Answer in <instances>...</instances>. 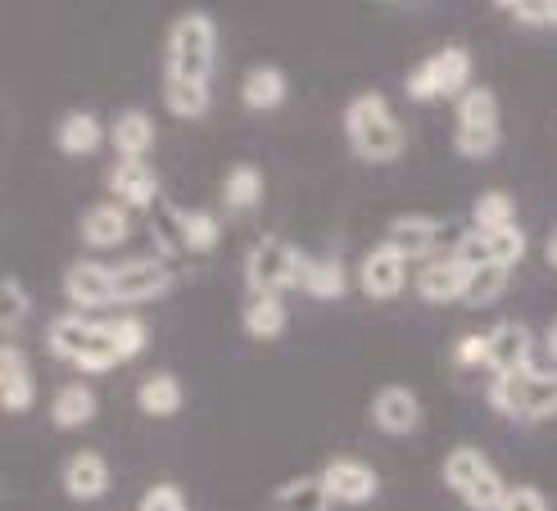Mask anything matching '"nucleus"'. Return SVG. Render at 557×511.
I'll return each mask as SVG.
<instances>
[{
	"mask_svg": "<svg viewBox=\"0 0 557 511\" xmlns=\"http://www.w3.org/2000/svg\"><path fill=\"white\" fill-rule=\"evenodd\" d=\"M345 132L354 140V154L368 159V163H395L404 154V146H408L404 123L389 113L385 96H376V91H363V96L349 100Z\"/></svg>",
	"mask_w": 557,
	"mask_h": 511,
	"instance_id": "1",
	"label": "nucleus"
},
{
	"mask_svg": "<svg viewBox=\"0 0 557 511\" xmlns=\"http://www.w3.org/2000/svg\"><path fill=\"white\" fill-rule=\"evenodd\" d=\"M213 60H218V27H213V18L200 14V10L182 14L173 23V33H169V77L209 87Z\"/></svg>",
	"mask_w": 557,
	"mask_h": 511,
	"instance_id": "2",
	"label": "nucleus"
},
{
	"mask_svg": "<svg viewBox=\"0 0 557 511\" xmlns=\"http://www.w3.org/2000/svg\"><path fill=\"white\" fill-rule=\"evenodd\" d=\"M490 403L512 421H548L557 416V372H535L531 366V372L494 376Z\"/></svg>",
	"mask_w": 557,
	"mask_h": 511,
	"instance_id": "3",
	"label": "nucleus"
},
{
	"mask_svg": "<svg viewBox=\"0 0 557 511\" xmlns=\"http://www.w3.org/2000/svg\"><path fill=\"white\" fill-rule=\"evenodd\" d=\"M304 267H309V259H304L290 240L263 236L245 259V281H249V290L255 295H282V290L299 286Z\"/></svg>",
	"mask_w": 557,
	"mask_h": 511,
	"instance_id": "4",
	"label": "nucleus"
},
{
	"mask_svg": "<svg viewBox=\"0 0 557 511\" xmlns=\"http://www.w3.org/2000/svg\"><path fill=\"white\" fill-rule=\"evenodd\" d=\"M467 77H471V54L462 46H444L440 54H431V60L422 68L408 73V96L412 100H440V96H467Z\"/></svg>",
	"mask_w": 557,
	"mask_h": 511,
	"instance_id": "5",
	"label": "nucleus"
},
{
	"mask_svg": "<svg viewBox=\"0 0 557 511\" xmlns=\"http://www.w3.org/2000/svg\"><path fill=\"white\" fill-rule=\"evenodd\" d=\"M458 259L467 267H508L525 253V232L521 226H498V232H467L458 240Z\"/></svg>",
	"mask_w": 557,
	"mask_h": 511,
	"instance_id": "6",
	"label": "nucleus"
},
{
	"mask_svg": "<svg viewBox=\"0 0 557 511\" xmlns=\"http://www.w3.org/2000/svg\"><path fill=\"white\" fill-rule=\"evenodd\" d=\"M322 485L331 494V502H345V507H363L376 498L381 489V479L368 462H358V458H336V462H326L322 471Z\"/></svg>",
	"mask_w": 557,
	"mask_h": 511,
	"instance_id": "7",
	"label": "nucleus"
},
{
	"mask_svg": "<svg viewBox=\"0 0 557 511\" xmlns=\"http://www.w3.org/2000/svg\"><path fill=\"white\" fill-rule=\"evenodd\" d=\"M485 366H494L498 376H512V372H531V353H535V335L525 331L521 322H498L485 335Z\"/></svg>",
	"mask_w": 557,
	"mask_h": 511,
	"instance_id": "8",
	"label": "nucleus"
},
{
	"mask_svg": "<svg viewBox=\"0 0 557 511\" xmlns=\"http://www.w3.org/2000/svg\"><path fill=\"white\" fill-rule=\"evenodd\" d=\"M173 286V272L159 259H132L114 267V303H150Z\"/></svg>",
	"mask_w": 557,
	"mask_h": 511,
	"instance_id": "9",
	"label": "nucleus"
},
{
	"mask_svg": "<svg viewBox=\"0 0 557 511\" xmlns=\"http://www.w3.org/2000/svg\"><path fill=\"white\" fill-rule=\"evenodd\" d=\"M358 286H363L368 299H395L408 286V259L399 249L376 245L363 259V267H358Z\"/></svg>",
	"mask_w": 557,
	"mask_h": 511,
	"instance_id": "10",
	"label": "nucleus"
},
{
	"mask_svg": "<svg viewBox=\"0 0 557 511\" xmlns=\"http://www.w3.org/2000/svg\"><path fill=\"white\" fill-rule=\"evenodd\" d=\"M372 421L385 435H412L422 425V403H417V394L408 385H385L372 399Z\"/></svg>",
	"mask_w": 557,
	"mask_h": 511,
	"instance_id": "11",
	"label": "nucleus"
},
{
	"mask_svg": "<svg viewBox=\"0 0 557 511\" xmlns=\"http://www.w3.org/2000/svg\"><path fill=\"white\" fill-rule=\"evenodd\" d=\"M109 190L127 209H150L159 200V177L146 159H119L114 173H109Z\"/></svg>",
	"mask_w": 557,
	"mask_h": 511,
	"instance_id": "12",
	"label": "nucleus"
},
{
	"mask_svg": "<svg viewBox=\"0 0 557 511\" xmlns=\"http://www.w3.org/2000/svg\"><path fill=\"white\" fill-rule=\"evenodd\" d=\"M64 295L73 308H104L114 303V267L104 263H73L64 272Z\"/></svg>",
	"mask_w": 557,
	"mask_h": 511,
	"instance_id": "13",
	"label": "nucleus"
},
{
	"mask_svg": "<svg viewBox=\"0 0 557 511\" xmlns=\"http://www.w3.org/2000/svg\"><path fill=\"white\" fill-rule=\"evenodd\" d=\"M440 236H444V222H440V217L404 213V217H395V222H389L385 245H389V249H399L404 259L412 263V259H422V253H431V249L440 245Z\"/></svg>",
	"mask_w": 557,
	"mask_h": 511,
	"instance_id": "14",
	"label": "nucleus"
},
{
	"mask_svg": "<svg viewBox=\"0 0 557 511\" xmlns=\"http://www.w3.org/2000/svg\"><path fill=\"white\" fill-rule=\"evenodd\" d=\"M467 276L471 267L458 259V253H449V259H435L422 267V276H417V295H422L426 303H454L467 295Z\"/></svg>",
	"mask_w": 557,
	"mask_h": 511,
	"instance_id": "15",
	"label": "nucleus"
},
{
	"mask_svg": "<svg viewBox=\"0 0 557 511\" xmlns=\"http://www.w3.org/2000/svg\"><path fill=\"white\" fill-rule=\"evenodd\" d=\"M64 494L77 498V502H96V498L109 494V466H104L100 452L82 448L64 462Z\"/></svg>",
	"mask_w": 557,
	"mask_h": 511,
	"instance_id": "16",
	"label": "nucleus"
},
{
	"mask_svg": "<svg viewBox=\"0 0 557 511\" xmlns=\"http://www.w3.org/2000/svg\"><path fill=\"white\" fill-rule=\"evenodd\" d=\"M33 372H27V358L5 339L0 349V408L5 412H27L33 408Z\"/></svg>",
	"mask_w": 557,
	"mask_h": 511,
	"instance_id": "17",
	"label": "nucleus"
},
{
	"mask_svg": "<svg viewBox=\"0 0 557 511\" xmlns=\"http://www.w3.org/2000/svg\"><path fill=\"white\" fill-rule=\"evenodd\" d=\"M96 339H100V322H87L82 312H69V317H60L50 326L46 335V345L54 358H69V362H82L91 349H96Z\"/></svg>",
	"mask_w": 557,
	"mask_h": 511,
	"instance_id": "18",
	"label": "nucleus"
},
{
	"mask_svg": "<svg viewBox=\"0 0 557 511\" xmlns=\"http://www.w3.org/2000/svg\"><path fill=\"white\" fill-rule=\"evenodd\" d=\"M127 232H132V222H127V209L119 200L96 204V209H87V217H82V240L91 249H114L127 240Z\"/></svg>",
	"mask_w": 557,
	"mask_h": 511,
	"instance_id": "19",
	"label": "nucleus"
},
{
	"mask_svg": "<svg viewBox=\"0 0 557 511\" xmlns=\"http://www.w3.org/2000/svg\"><path fill=\"white\" fill-rule=\"evenodd\" d=\"M326 507H331V494L322 485V475H295L272 494L268 511H326Z\"/></svg>",
	"mask_w": 557,
	"mask_h": 511,
	"instance_id": "20",
	"label": "nucleus"
},
{
	"mask_svg": "<svg viewBox=\"0 0 557 511\" xmlns=\"http://www.w3.org/2000/svg\"><path fill=\"white\" fill-rule=\"evenodd\" d=\"M96 394L91 385H64L60 394L50 399V421L60 425V431H77V425H87L96 416Z\"/></svg>",
	"mask_w": 557,
	"mask_h": 511,
	"instance_id": "21",
	"label": "nucleus"
},
{
	"mask_svg": "<svg viewBox=\"0 0 557 511\" xmlns=\"http://www.w3.org/2000/svg\"><path fill=\"white\" fill-rule=\"evenodd\" d=\"M109 136H114V146H119L123 159H141L154 146V119H150L146 109H123Z\"/></svg>",
	"mask_w": 557,
	"mask_h": 511,
	"instance_id": "22",
	"label": "nucleus"
},
{
	"mask_svg": "<svg viewBox=\"0 0 557 511\" xmlns=\"http://www.w3.org/2000/svg\"><path fill=\"white\" fill-rule=\"evenodd\" d=\"M240 100H245L249 109H276V104L286 100V73L272 68V64L249 68L245 82H240Z\"/></svg>",
	"mask_w": 557,
	"mask_h": 511,
	"instance_id": "23",
	"label": "nucleus"
},
{
	"mask_svg": "<svg viewBox=\"0 0 557 511\" xmlns=\"http://www.w3.org/2000/svg\"><path fill=\"white\" fill-rule=\"evenodd\" d=\"M136 408H141L146 416H177L182 412V381L169 376V372L141 381V389H136Z\"/></svg>",
	"mask_w": 557,
	"mask_h": 511,
	"instance_id": "24",
	"label": "nucleus"
},
{
	"mask_svg": "<svg viewBox=\"0 0 557 511\" xmlns=\"http://www.w3.org/2000/svg\"><path fill=\"white\" fill-rule=\"evenodd\" d=\"M222 200H227L232 213L259 209V200H263V173L255 163H236L227 173V186H222Z\"/></svg>",
	"mask_w": 557,
	"mask_h": 511,
	"instance_id": "25",
	"label": "nucleus"
},
{
	"mask_svg": "<svg viewBox=\"0 0 557 511\" xmlns=\"http://www.w3.org/2000/svg\"><path fill=\"white\" fill-rule=\"evenodd\" d=\"M173 222H177L182 245H186L190 253H209V249H218V240H222V226L213 222V213H200V209H173Z\"/></svg>",
	"mask_w": 557,
	"mask_h": 511,
	"instance_id": "26",
	"label": "nucleus"
},
{
	"mask_svg": "<svg viewBox=\"0 0 557 511\" xmlns=\"http://www.w3.org/2000/svg\"><path fill=\"white\" fill-rule=\"evenodd\" d=\"M485 471H490V462H485L481 448H454L449 458H444V485H449V489L462 498Z\"/></svg>",
	"mask_w": 557,
	"mask_h": 511,
	"instance_id": "27",
	"label": "nucleus"
},
{
	"mask_svg": "<svg viewBox=\"0 0 557 511\" xmlns=\"http://www.w3.org/2000/svg\"><path fill=\"white\" fill-rule=\"evenodd\" d=\"M163 104H169L173 119H205V113H209V87L169 77V82H163Z\"/></svg>",
	"mask_w": 557,
	"mask_h": 511,
	"instance_id": "28",
	"label": "nucleus"
},
{
	"mask_svg": "<svg viewBox=\"0 0 557 511\" xmlns=\"http://www.w3.org/2000/svg\"><path fill=\"white\" fill-rule=\"evenodd\" d=\"M104 140L96 113H69L60 123V150L64 154H96V146Z\"/></svg>",
	"mask_w": 557,
	"mask_h": 511,
	"instance_id": "29",
	"label": "nucleus"
},
{
	"mask_svg": "<svg viewBox=\"0 0 557 511\" xmlns=\"http://www.w3.org/2000/svg\"><path fill=\"white\" fill-rule=\"evenodd\" d=\"M245 331L255 339H276L286 331V303L276 295H259L255 303L245 308Z\"/></svg>",
	"mask_w": 557,
	"mask_h": 511,
	"instance_id": "30",
	"label": "nucleus"
},
{
	"mask_svg": "<svg viewBox=\"0 0 557 511\" xmlns=\"http://www.w3.org/2000/svg\"><path fill=\"white\" fill-rule=\"evenodd\" d=\"M471 217H476V232H498V226H517V200L508 190H485L476 204H471Z\"/></svg>",
	"mask_w": 557,
	"mask_h": 511,
	"instance_id": "31",
	"label": "nucleus"
},
{
	"mask_svg": "<svg viewBox=\"0 0 557 511\" xmlns=\"http://www.w3.org/2000/svg\"><path fill=\"white\" fill-rule=\"evenodd\" d=\"M299 286L309 290L313 299H341V295H345V267H341L336 259H309Z\"/></svg>",
	"mask_w": 557,
	"mask_h": 511,
	"instance_id": "32",
	"label": "nucleus"
},
{
	"mask_svg": "<svg viewBox=\"0 0 557 511\" xmlns=\"http://www.w3.org/2000/svg\"><path fill=\"white\" fill-rule=\"evenodd\" d=\"M504 290H508V267H471L462 303L467 308H485V303H494Z\"/></svg>",
	"mask_w": 557,
	"mask_h": 511,
	"instance_id": "33",
	"label": "nucleus"
},
{
	"mask_svg": "<svg viewBox=\"0 0 557 511\" xmlns=\"http://www.w3.org/2000/svg\"><path fill=\"white\" fill-rule=\"evenodd\" d=\"M458 127H498V100L490 87H471L458 100Z\"/></svg>",
	"mask_w": 557,
	"mask_h": 511,
	"instance_id": "34",
	"label": "nucleus"
},
{
	"mask_svg": "<svg viewBox=\"0 0 557 511\" xmlns=\"http://www.w3.org/2000/svg\"><path fill=\"white\" fill-rule=\"evenodd\" d=\"M504 494H508V485H504V479H498V471L490 466V471L476 479V485L462 494V502H467L471 511H498V507H504Z\"/></svg>",
	"mask_w": 557,
	"mask_h": 511,
	"instance_id": "35",
	"label": "nucleus"
},
{
	"mask_svg": "<svg viewBox=\"0 0 557 511\" xmlns=\"http://www.w3.org/2000/svg\"><path fill=\"white\" fill-rule=\"evenodd\" d=\"M109 335H114V345L123 358H136L146 345H150V326L146 322H136V317H114V322H104Z\"/></svg>",
	"mask_w": 557,
	"mask_h": 511,
	"instance_id": "36",
	"label": "nucleus"
},
{
	"mask_svg": "<svg viewBox=\"0 0 557 511\" xmlns=\"http://www.w3.org/2000/svg\"><path fill=\"white\" fill-rule=\"evenodd\" d=\"M454 150L467 159H485L498 150V127H458L454 132Z\"/></svg>",
	"mask_w": 557,
	"mask_h": 511,
	"instance_id": "37",
	"label": "nucleus"
},
{
	"mask_svg": "<svg viewBox=\"0 0 557 511\" xmlns=\"http://www.w3.org/2000/svg\"><path fill=\"white\" fill-rule=\"evenodd\" d=\"M498 10H508L525 27H553V0H504Z\"/></svg>",
	"mask_w": 557,
	"mask_h": 511,
	"instance_id": "38",
	"label": "nucleus"
},
{
	"mask_svg": "<svg viewBox=\"0 0 557 511\" xmlns=\"http://www.w3.org/2000/svg\"><path fill=\"white\" fill-rule=\"evenodd\" d=\"M498 511H548V498L535 485H512L504 494V507H498Z\"/></svg>",
	"mask_w": 557,
	"mask_h": 511,
	"instance_id": "39",
	"label": "nucleus"
},
{
	"mask_svg": "<svg viewBox=\"0 0 557 511\" xmlns=\"http://www.w3.org/2000/svg\"><path fill=\"white\" fill-rule=\"evenodd\" d=\"M141 511H186V494L177 485H154L141 498Z\"/></svg>",
	"mask_w": 557,
	"mask_h": 511,
	"instance_id": "40",
	"label": "nucleus"
},
{
	"mask_svg": "<svg viewBox=\"0 0 557 511\" xmlns=\"http://www.w3.org/2000/svg\"><path fill=\"white\" fill-rule=\"evenodd\" d=\"M0 290H5V331H14V317H23V312H27V295H23V286L14 276L0 281Z\"/></svg>",
	"mask_w": 557,
	"mask_h": 511,
	"instance_id": "41",
	"label": "nucleus"
},
{
	"mask_svg": "<svg viewBox=\"0 0 557 511\" xmlns=\"http://www.w3.org/2000/svg\"><path fill=\"white\" fill-rule=\"evenodd\" d=\"M462 366H476V362H485L490 358V349H485V335H467L462 345H458V353H454Z\"/></svg>",
	"mask_w": 557,
	"mask_h": 511,
	"instance_id": "42",
	"label": "nucleus"
},
{
	"mask_svg": "<svg viewBox=\"0 0 557 511\" xmlns=\"http://www.w3.org/2000/svg\"><path fill=\"white\" fill-rule=\"evenodd\" d=\"M544 259H548V267H557V232H553L548 245H544Z\"/></svg>",
	"mask_w": 557,
	"mask_h": 511,
	"instance_id": "43",
	"label": "nucleus"
},
{
	"mask_svg": "<svg viewBox=\"0 0 557 511\" xmlns=\"http://www.w3.org/2000/svg\"><path fill=\"white\" fill-rule=\"evenodd\" d=\"M544 345H548V358H553V362H557V322H553V326H548V335H544Z\"/></svg>",
	"mask_w": 557,
	"mask_h": 511,
	"instance_id": "44",
	"label": "nucleus"
},
{
	"mask_svg": "<svg viewBox=\"0 0 557 511\" xmlns=\"http://www.w3.org/2000/svg\"><path fill=\"white\" fill-rule=\"evenodd\" d=\"M553 27H557V0H553Z\"/></svg>",
	"mask_w": 557,
	"mask_h": 511,
	"instance_id": "45",
	"label": "nucleus"
}]
</instances>
